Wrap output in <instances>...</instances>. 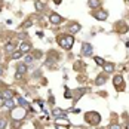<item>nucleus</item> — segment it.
<instances>
[{"instance_id": "nucleus-1", "label": "nucleus", "mask_w": 129, "mask_h": 129, "mask_svg": "<svg viewBox=\"0 0 129 129\" xmlns=\"http://www.w3.org/2000/svg\"><path fill=\"white\" fill-rule=\"evenodd\" d=\"M58 45L59 46H62L64 49H71L73 48V43H74V37L71 36V34H62V36H59L58 39Z\"/></svg>"}, {"instance_id": "nucleus-2", "label": "nucleus", "mask_w": 129, "mask_h": 129, "mask_svg": "<svg viewBox=\"0 0 129 129\" xmlns=\"http://www.w3.org/2000/svg\"><path fill=\"white\" fill-rule=\"evenodd\" d=\"M85 120L89 123V125H98L100 122H101V116H100V113H96V111H89V113H86L85 114Z\"/></svg>"}, {"instance_id": "nucleus-3", "label": "nucleus", "mask_w": 129, "mask_h": 129, "mask_svg": "<svg viewBox=\"0 0 129 129\" xmlns=\"http://www.w3.org/2000/svg\"><path fill=\"white\" fill-rule=\"evenodd\" d=\"M113 83H114V88L117 90H123L125 89V83H123V77H122V74H117L113 77Z\"/></svg>"}, {"instance_id": "nucleus-4", "label": "nucleus", "mask_w": 129, "mask_h": 129, "mask_svg": "<svg viewBox=\"0 0 129 129\" xmlns=\"http://www.w3.org/2000/svg\"><path fill=\"white\" fill-rule=\"evenodd\" d=\"M92 52H93V46L89 45V43H83L80 46V53L83 56H89V55H92Z\"/></svg>"}, {"instance_id": "nucleus-5", "label": "nucleus", "mask_w": 129, "mask_h": 129, "mask_svg": "<svg viewBox=\"0 0 129 129\" xmlns=\"http://www.w3.org/2000/svg\"><path fill=\"white\" fill-rule=\"evenodd\" d=\"M92 15H93L98 21H105V19H107V16H108V12H107L105 9H100V11L92 12Z\"/></svg>"}, {"instance_id": "nucleus-6", "label": "nucleus", "mask_w": 129, "mask_h": 129, "mask_svg": "<svg viewBox=\"0 0 129 129\" xmlns=\"http://www.w3.org/2000/svg\"><path fill=\"white\" fill-rule=\"evenodd\" d=\"M27 71V64H19L16 67V73H15V79H21Z\"/></svg>"}, {"instance_id": "nucleus-7", "label": "nucleus", "mask_w": 129, "mask_h": 129, "mask_svg": "<svg viewBox=\"0 0 129 129\" xmlns=\"http://www.w3.org/2000/svg\"><path fill=\"white\" fill-rule=\"evenodd\" d=\"M49 21H51L52 24H55V25H59L64 21V18L61 15H58V13H52L51 16H49Z\"/></svg>"}, {"instance_id": "nucleus-8", "label": "nucleus", "mask_w": 129, "mask_h": 129, "mask_svg": "<svg viewBox=\"0 0 129 129\" xmlns=\"http://www.w3.org/2000/svg\"><path fill=\"white\" fill-rule=\"evenodd\" d=\"M68 30H70V34L73 36V34H76V33H79V31L82 30V25H80L79 22H71L70 27H68Z\"/></svg>"}, {"instance_id": "nucleus-9", "label": "nucleus", "mask_w": 129, "mask_h": 129, "mask_svg": "<svg viewBox=\"0 0 129 129\" xmlns=\"http://www.w3.org/2000/svg\"><path fill=\"white\" fill-rule=\"evenodd\" d=\"M30 49H31V45H30L28 42H21V45H19V51L22 52V53L30 52Z\"/></svg>"}, {"instance_id": "nucleus-10", "label": "nucleus", "mask_w": 129, "mask_h": 129, "mask_svg": "<svg viewBox=\"0 0 129 129\" xmlns=\"http://www.w3.org/2000/svg\"><path fill=\"white\" fill-rule=\"evenodd\" d=\"M105 82H107V74H100L98 77L95 79V82H93V83H95L96 86H101V85H104Z\"/></svg>"}, {"instance_id": "nucleus-11", "label": "nucleus", "mask_w": 129, "mask_h": 129, "mask_svg": "<svg viewBox=\"0 0 129 129\" xmlns=\"http://www.w3.org/2000/svg\"><path fill=\"white\" fill-rule=\"evenodd\" d=\"M52 114H53V116L55 117H59V119H65V111H62V110H61V108H53V110H52Z\"/></svg>"}, {"instance_id": "nucleus-12", "label": "nucleus", "mask_w": 129, "mask_h": 129, "mask_svg": "<svg viewBox=\"0 0 129 129\" xmlns=\"http://www.w3.org/2000/svg\"><path fill=\"white\" fill-rule=\"evenodd\" d=\"M2 98L6 101V100H12L13 98V92L12 90H9V89H6V90H3L2 92Z\"/></svg>"}, {"instance_id": "nucleus-13", "label": "nucleus", "mask_w": 129, "mask_h": 129, "mask_svg": "<svg viewBox=\"0 0 129 129\" xmlns=\"http://www.w3.org/2000/svg\"><path fill=\"white\" fill-rule=\"evenodd\" d=\"M103 68H104L105 73H113V71H114V64H113V62H105V64L103 65Z\"/></svg>"}, {"instance_id": "nucleus-14", "label": "nucleus", "mask_w": 129, "mask_h": 129, "mask_svg": "<svg viewBox=\"0 0 129 129\" xmlns=\"http://www.w3.org/2000/svg\"><path fill=\"white\" fill-rule=\"evenodd\" d=\"M88 5H89V8H92V9L100 8L101 6V0H88Z\"/></svg>"}, {"instance_id": "nucleus-15", "label": "nucleus", "mask_w": 129, "mask_h": 129, "mask_svg": "<svg viewBox=\"0 0 129 129\" xmlns=\"http://www.w3.org/2000/svg\"><path fill=\"white\" fill-rule=\"evenodd\" d=\"M5 51L8 52V53H13V52H15V43H12V42L8 43V45L5 46Z\"/></svg>"}, {"instance_id": "nucleus-16", "label": "nucleus", "mask_w": 129, "mask_h": 129, "mask_svg": "<svg viewBox=\"0 0 129 129\" xmlns=\"http://www.w3.org/2000/svg\"><path fill=\"white\" fill-rule=\"evenodd\" d=\"M34 6H36V9H37V11H43V9L46 8V5H45V3H42L40 0H34Z\"/></svg>"}, {"instance_id": "nucleus-17", "label": "nucleus", "mask_w": 129, "mask_h": 129, "mask_svg": "<svg viewBox=\"0 0 129 129\" xmlns=\"http://www.w3.org/2000/svg\"><path fill=\"white\" fill-rule=\"evenodd\" d=\"M22 55H24V53L21 51H15L13 53H11V58H12V59H19V58H22Z\"/></svg>"}, {"instance_id": "nucleus-18", "label": "nucleus", "mask_w": 129, "mask_h": 129, "mask_svg": "<svg viewBox=\"0 0 129 129\" xmlns=\"http://www.w3.org/2000/svg\"><path fill=\"white\" fill-rule=\"evenodd\" d=\"M5 107H8V108H11V110L15 108V101H13V100H6V101H5Z\"/></svg>"}, {"instance_id": "nucleus-19", "label": "nucleus", "mask_w": 129, "mask_h": 129, "mask_svg": "<svg viewBox=\"0 0 129 129\" xmlns=\"http://www.w3.org/2000/svg\"><path fill=\"white\" fill-rule=\"evenodd\" d=\"M24 61H25L24 64H31V62L34 61V56H33V55H28V53H27L25 56H24Z\"/></svg>"}, {"instance_id": "nucleus-20", "label": "nucleus", "mask_w": 129, "mask_h": 129, "mask_svg": "<svg viewBox=\"0 0 129 129\" xmlns=\"http://www.w3.org/2000/svg\"><path fill=\"white\" fill-rule=\"evenodd\" d=\"M18 103H19V105H21V107H24V108H25V107H28L27 101L22 98V96H19V98H18Z\"/></svg>"}, {"instance_id": "nucleus-21", "label": "nucleus", "mask_w": 129, "mask_h": 129, "mask_svg": "<svg viewBox=\"0 0 129 129\" xmlns=\"http://www.w3.org/2000/svg\"><path fill=\"white\" fill-rule=\"evenodd\" d=\"M93 59H95V62H96L98 65H104V64H105V61H104V59L101 58V56H95Z\"/></svg>"}, {"instance_id": "nucleus-22", "label": "nucleus", "mask_w": 129, "mask_h": 129, "mask_svg": "<svg viewBox=\"0 0 129 129\" xmlns=\"http://www.w3.org/2000/svg\"><path fill=\"white\" fill-rule=\"evenodd\" d=\"M6 125H8L6 119H2V117H0V129H5L6 128Z\"/></svg>"}, {"instance_id": "nucleus-23", "label": "nucleus", "mask_w": 129, "mask_h": 129, "mask_svg": "<svg viewBox=\"0 0 129 129\" xmlns=\"http://www.w3.org/2000/svg\"><path fill=\"white\" fill-rule=\"evenodd\" d=\"M31 25H33V21H31V19H28L25 24H24V27H25V28H28V27H31Z\"/></svg>"}, {"instance_id": "nucleus-24", "label": "nucleus", "mask_w": 129, "mask_h": 129, "mask_svg": "<svg viewBox=\"0 0 129 129\" xmlns=\"http://www.w3.org/2000/svg\"><path fill=\"white\" fill-rule=\"evenodd\" d=\"M108 129H120V126H119V125H111Z\"/></svg>"}, {"instance_id": "nucleus-25", "label": "nucleus", "mask_w": 129, "mask_h": 129, "mask_svg": "<svg viewBox=\"0 0 129 129\" xmlns=\"http://www.w3.org/2000/svg\"><path fill=\"white\" fill-rule=\"evenodd\" d=\"M2 76H3V68L0 67V77H2Z\"/></svg>"}, {"instance_id": "nucleus-26", "label": "nucleus", "mask_w": 129, "mask_h": 129, "mask_svg": "<svg viewBox=\"0 0 129 129\" xmlns=\"http://www.w3.org/2000/svg\"><path fill=\"white\" fill-rule=\"evenodd\" d=\"M53 2H55V3H58V5L61 3V0H53Z\"/></svg>"}, {"instance_id": "nucleus-27", "label": "nucleus", "mask_w": 129, "mask_h": 129, "mask_svg": "<svg viewBox=\"0 0 129 129\" xmlns=\"http://www.w3.org/2000/svg\"><path fill=\"white\" fill-rule=\"evenodd\" d=\"M126 129H129V122H128V125H126Z\"/></svg>"}, {"instance_id": "nucleus-28", "label": "nucleus", "mask_w": 129, "mask_h": 129, "mask_svg": "<svg viewBox=\"0 0 129 129\" xmlns=\"http://www.w3.org/2000/svg\"><path fill=\"white\" fill-rule=\"evenodd\" d=\"M126 2H128V3H129V0H126Z\"/></svg>"}]
</instances>
